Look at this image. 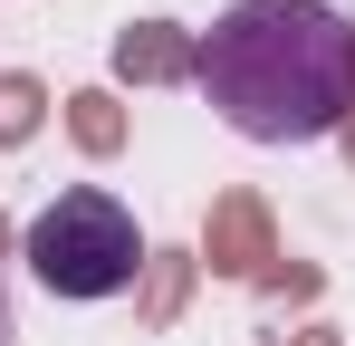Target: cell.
Masks as SVG:
<instances>
[{
    "label": "cell",
    "instance_id": "6da1fadb",
    "mask_svg": "<svg viewBox=\"0 0 355 346\" xmlns=\"http://www.w3.org/2000/svg\"><path fill=\"white\" fill-rule=\"evenodd\" d=\"M192 77L250 145H327L355 106V19L336 0H231L202 29Z\"/></svg>",
    "mask_w": 355,
    "mask_h": 346
},
{
    "label": "cell",
    "instance_id": "3957f363",
    "mask_svg": "<svg viewBox=\"0 0 355 346\" xmlns=\"http://www.w3.org/2000/svg\"><path fill=\"white\" fill-rule=\"evenodd\" d=\"M10 337H19V318H10V279H0V346H10Z\"/></svg>",
    "mask_w": 355,
    "mask_h": 346
},
{
    "label": "cell",
    "instance_id": "7a4b0ae2",
    "mask_svg": "<svg viewBox=\"0 0 355 346\" xmlns=\"http://www.w3.org/2000/svg\"><path fill=\"white\" fill-rule=\"evenodd\" d=\"M19 260H29V279L49 288V298L96 308V298H125V288H135V270H144V231H135V212H125L116 192L67 183L58 202L19 231Z\"/></svg>",
    "mask_w": 355,
    "mask_h": 346
}]
</instances>
